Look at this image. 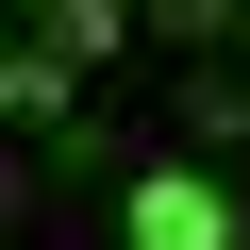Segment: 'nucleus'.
Listing matches in <instances>:
<instances>
[{"instance_id":"f257e3e1","label":"nucleus","mask_w":250,"mask_h":250,"mask_svg":"<svg viewBox=\"0 0 250 250\" xmlns=\"http://www.w3.org/2000/svg\"><path fill=\"white\" fill-rule=\"evenodd\" d=\"M117 233H134V250H250V217H233V184H217V167H134Z\"/></svg>"},{"instance_id":"f03ea898","label":"nucleus","mask_w":250,"mask_h":250,"mask_svg":"<svg viewBox=\"0 0 250 250\" xmlns=\"http://www.w3.org/2000/svg\"><path fill=\"white\" fill-rule=\"evenodd\" d=\"M67 100H83V67H67L50 34H17V67H0V117H17V134H67Z\"/></svg>"},{"instance_id":"7ed1b4c3","label":"nucleus","mask_w":250,"mask_h":250,"mask_svg":"<svg viewBox=\"0 0 250 250\" xmlns=\"http://www.w3.org/2000/svg\"><path fill=\"white\" fill-rule=\"evenodd\" d=\"M134 17H150V0H34V34H50V50H67V67H100V50H117V34H134Z\"/></svg>"},{"instance_id":"20e7f679","label":"nucleus","mask_w":250,"mask_h":250,"mask_svg":"<svg viewBox=\"0 0 250 250\" xmlns=\"http://www.w3.org/2000/svg\"><path fill=\"white\" fill-rule=\"evenodd\" d=\"M150 34H184V50H233V34H250V0H150Z\"/></svg>"},{"instance_id":"39448f33","label":"nucleus","mask_w":250,"mask_h":250,"mask_svg":"<svg viewBox=\"0 0 250 250\" xmlns=\"http://www.w3.org/2000/svg\"><path fill=\"white\" fill-rule=\"evenodd\" d=\"M184 134H217V150L250 134V83H233V67H200V83H184Z\"/></svg>"},{"instance_id":"423d86ee","label":"nucleus","mask_w":250,"mask_h":250,"mask_svg":"<svg viewBox=\"0 0 250 250\" xmlns=\"http://www.w3.org/2000/svg\"><path fill=\"white\" fill-rule=\"evenodd\" d=\"M233 50H250V34H233Z\"/></svg>"}]
</instances>
